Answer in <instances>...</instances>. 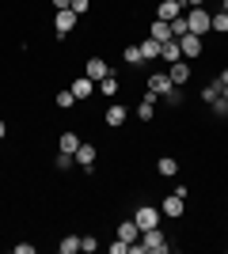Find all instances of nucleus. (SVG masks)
<instances>
[{
	"label": "nucleus",
	"mask_w": 228,
	"mask_h": 254,
	"mask_svg": "<svg viewBox=\"0 0 228 254\" xmlns=\"http://www.w3.org/2000/svg\"><path fill=\"white\" fill-rule=\"evenodd\" d=\"M160 212H163V216H171V220H179V216H183V212H186V201H183V197H179V193H171V197H163Z\"/></svg>",
	"instance_id": "nucleus-8"
},
{
	"label": "nucleus",
	"mask_w": 228,
	"mask_h": 254,
	"mask_svg": "<svg viewBox=\"0 0 228 254\" xmlns=\"http://www.w3.org/2000/svg\"><path fill=\"white\" fill-rule=\"evenodd\" d=\"M4 137H8V126H4V122H0V140H4Z\"/></svg>",
	"instance_id": "nucleus-38"
},
{
	"label": "nucleus",
	"mask_w": 228,
	"mask_h": 254,
	"mask_svg": "<svg viewBox=\"0 0 228 254\" xmlns=\"http://www.w3.org/2000/svg\"><path fill=\"white\" fill-rule=\"evenodd\" d=\"M76 19H80V15H76L73 8H65V11H54V34H57V38H65V34L76 27Z\"/></svg>",
	"instance_id": "nucleus-4"
},
{
	"label": "nucleus",
	"mask_w": 228,
	"mask_h": 254,
	"mask_svg": "<svg viewBox=\"0 0 228 254\" xmlns=\"http://www.w3.org/2000/svg\"><path fill=\"white\" fill-rule=\"evenodd\" d=\"M213 31L228 34V11H217V15H213Z\"/></svg>",
	"instance_id": "nucleus-29"
},
{
	"label": "nucleus",
	"mask_w": 228,
	"mask_h": 254,
	"mask_svg": "<svg viewBox=\"0 0 228 254\" xmlns=\"http://www.w3.org/2000/svg\"><path fill=\"white\" fill-rule=\"evenodd\" d=\"M73 159H76L84 171H91V163H95V144H84V140H80V148L73 152Z\"/></svg>",
	"instance_id": "nucleus-11"
},
{
	"label": "nucleus",
	"mask_w": 228,
	"mask_h": 254,
	"mask_svg": "<svg viewBox=\"0 0 228 254\" xmlns=\"http://www.w3.org/2000/svg\"><path fill=\"white\" fill-rule=\"evenodd\" d=\"M209 106H213V114H217V118H228V99H225V95H221V99H213Z\"/></svg>",
	"instance_id": "nucleus-30"
},
{
	"label": "nucleus",
	"mask_w": 228,
	"mask_h": 254,
	"mask_svg": "<svg viewBox=\"0 0 228 254\" xmlns=\"http://www.w3.org/2000/svg\"><path fill=\"white\" fill-rule=\"evenodd\" d=\"M103 122H107L110 129H118L122 122H126V106H122V103H110V110H107V118H103Z\"/></svg>",
	"instance_id": "nucleus-17"
},
{
	"label": "nucleus",
	"mask_w": 228,
	"mask_h": 254,
	"mask_svg": "<svg viewBox=\"0 0 228 254\" xmlns=\"http://www.w3.org/2000/svg\"><path fill=\"white\" fill-rule=\"evenodd\" d=\"M186 23H190V34L213 31V15H209L206 8H190V11H186Z\"/></svg>",
	"instance_id": "nucleus-2"
},
{
	"label": "nucleus",
	"mask_w": 228,
	"mask_h": 254,
	"mask_svg": "<svg viewBox=\"0 0 228 254\" xmlns=\"http://www.w3.org/2000/svg\"><path fill=\"white\" fill-rule=\"evenodd\" d=\"M65 8H73V0H54V11H65Z\"/></svg>",
	"instance_id": "nucleus-35"
},
{
	"label": "nucleus",
	"mask_w": 228,
	"mask_h": 254,
	"mask_svg": "<svg viewBox=\"0 0 228 254\" xmlns=\"http://www.w3.org/2000/svg\"><path fill=\"white\" fill-rule=\"evenodd\" d=\"M163 103H167V106H179V103H183V91H179V87H171V91H163Z\"/></svg>",
	"instance_id": "nucleus-28"
},
{
	"label": "nucleus",
	"mask_w": 228,
	"mask_h": 254,
	"mask_svg": "<svg viewBox=\"0 0 228 254\" xmlns=\"http://www.w3.org/2000/svg\"><path fill=\"white\" fill-rule=\"evenodd\" d=\"M11 251H15V254H34V243H15Z\"/></svg>",
	"instance_id": "nucleus-34"
},
{
	"label": "nucleus",
	"mask_w": 228,
	"mask_h": 254,
	"mask_svg": "<svg viewBox=\"0 0 228 254\" xmlns=\"http://www.w3.org/2000/svg\"><path fill=\"white\" fill-rule=\"evenodd\" d=\"M171 76H167V72H152L149 76V91H156V95H163V91H171Z\"/></svg>",
	"instance_id": "nucleus-12"
},
{
	"label": "nucleus",
	"mask_w": 228,
	"mask_h": 254,
	"mask_svg": "<svg viewBox=\"0 0 228 254\" xmlns=\"http://www.w3.org/2000/svg\"><path fill=\"white\" fill-rule=\"evenodd\" d=\"M186 8H206V0H183Z\"/></svg>",
	"instance_id": "nucleus-36"
},
{
	"label": "nucleus",
	"mask_w": 228,
	"mask_h": 254,
	"mask_svg": "<svg viewBox=\"0 0 228 254\" xmlns=\"http://www.w3.org/2000/svg\"><path fill=\"white\" fill-rule=\"evenodd\" d=\"M156 91H145V99H141V106H137V114H141V122H149L152 114H156Z\"/></svg>",
	"instance_id": "nucleus-14"
},
{
	"label": "nucleus",
	"mask_w": 228,
	"mask_h": 254,
	"mask_svg": "<svg viewBox=\"0 0 228 254\" xmlns=\"http://www.w3.org/2000/svg\"><path fill=\"white\" fill-rule=\"evenodd\" d=\"M95 91H99V95H107V99H114V95H118V76H114V72L103 76V80L95 84Z\"/></svg>",
	"instance_id": "nucleus-15"
},
{
	"label": "nucleus",
	"mask_w": 228,
	"mask_h": 254,
	"mask_svg": "<svg viewBox=\"0 0 228 254\" xmlns=\"http://www.w3.org/2000/svg\"><path fill=\"white\" fill-rule=\"evenodd\" d=\"M73 103H76V95H73V91H57V95H54V106H57V110H69Z\"/></svg>",
	"instance_id": "nucleus-25"
},
{
	"label": "nucleus",
	"mask_w": 228,
	"mask_h": 254,
	"mask_svg": "<svg viewBox=\"0 0 228 254\" xmlns=\"http://www.w3.org/2000/svg\"><path fill=\"white\" fill-rule=\"evenodd\" d=\"M186 31H190V23H186V15H179V19H171V34H175V38H183Z\"/></svg>",
	"instance_id": "nucleus-27"
},
{
	"label": "nucleus",
	"mask_w": 228,
	"mask_h": 254,
	"mask_svg": "<svg viewBox=\"0 0 228 254\" xmlns=\"http://www.w3.org/2000/svg\"><path fill=\"white\" fill-rule=\"evenodd\" d=\"M217 80H221V87H228V68H225V72L217 76Z\"/></svg>",
	"instance_id": "nucleus-37"
},
{
	"label": "nucleus",
	"mask_w": 228,
	"mask_h": 254,
	"mask_svg": "<svg viewBox=\"0 0 228 254\" xmlns=\"http://www.w3.org/2000/svg\"><path fill=\"white\" fill-rule=\"evenodd\" d=\"M149 34L156 38V42H171V38H175V34H171V23H163V19H152Z\"/></svg>",
	"instance_id": "nucleus-13"
},
{
	"label": "nucleus",
	"mask_w": 228,
	"mask_h": 254,
	"mask_svg": "<svg viewBox=\"0 0 228 254\" xmlns=\"http://www.w3.org/2000/svg\"><path fill=\"white\" fill-rule=\"evenodd\" d=\"M57 148L61 152H76L80 148V137H76V133H61V137H57Z\"/></svg>",
	"instance_id": "nucleus-22"
},
{
	"label": "nucleus",
	"mask_w": 228,
	"mask_h": 254,
	"mask_svg": "<svg viewBox=\"0 0 228 254\" xmlns=\"http://www.w3.org/2000/svg\"><path fill=\"white\" fill-rule=\"evenodd\" d=\"M57 251H61V254H76V251H80V235H65V239L57 243Z\"/></svg>",
	"instance_id": "nucleus-24"
},
{
	"label": "nucleus",
	"mask_w": 228,
	"mask_h": 254,
	"mask_svg": "<svg viewBox=\"0 0 228 254\" xmlns=\"http://www.w3.org/2000/svg\"><path fill=\"white\" fill-rule=\"evenodd\" d=\"M160 216H163L160 209H152V205H141V209L133 212V224H137L141 232H149V228H160Z\"/></svg>",
	"instance_id": "nucleus-3"
},
{
	"label": "nucleus",
	"mask_w": 228,
	"mask_h": 254,
	"mask_svg": "<svg viewBox=\"0 0 228 254\" xmlns=\"http://www.w3.org/2000/svg\"><path fill=\"white\" fill-rule=\"evenodd\" d=\"M221 95H225V99H228V87H225V91H221Z\"/></svg>",
	"instance_id": "nucleus-40"
},
{
	"label": "nucleus",
	"mask_w": 228,
	"mask_h": 254,
	"mask_svg": "<svg viewBox=\"0 0 228 254\" xmlns=\"http://www.w3.org/2000/svg\"><path fill=\"white\" fill-rule=\"evenodd\" d=\"M160 57L163 61H183V50H179V38H171V42L160 46Z\"/></svg>",
	"instance_id": "nucleus-18"
},
{
	"label": "nucleus",
	"mask_w": 228,
	"mask_h": 254,
	"mask_svg": "<svg viewBox=\"0 0 228 254\" xmlns=\"http://www.w3.org/2000/svg\"><path fill=\"white\" fill-rule=\"evenodd\" d=\"M221 91H225V87H221V80H209V84L202 87V99H206V103H213V99H221Z\"/></svg>",
	"instance_id": "nucleus-23"
},
{
	"label": "nucleus",
	"mask_w": 228,
	"mask_h": 254,
	"mask_svg": "<svg viewBox=\"0 0 228 254\" xmlns=\"http://www.w3.org/2000/svg\"><path fill=\"white\" fill-rule=\"evenodd\" d=\"M80 251H84V254L99 251V239H91V235H84V239H80Z\"/></svg>",
	"instance_id": "nucleus-31"
},
{
	"label": "nucleus",
	"mask_w": 228,
	"mask_h": 254,
	"mask_svg": "<svg viewBox=\"0 0 228 254\" xmlns=\"http://www.w3.org/2000/svg\"><path fill=\"white\" fill-rule=\"evenodd\" d=\"M160 46H163V42H156V38L149 34V38L141 42V53H145V61H156V57H160Z\"/></svg>",
	"instance_id": "nucleus-20"
},
{
	"label": "nucleus",
	"mask_w": 228,
	"mask_h": 254,
	"mask_svg": "<svg viewBox=\"0 0 228 254\" xmlns=\"http://www.w3.org/2000/svg\"><path fill=\"white\" fill-rule=\"evenodd\" d=\"M84 76H87V80H95V84H99L103 76H110V64L103 61V57H91V61H87V68H84Z\"/></svg>",
	"instance_id": "nucleus-9"
},
{
	"label": "nucleus",
	"mask_w": 228,
	"mask_h": 254,
	"mask_svg": "<svg viewBox=\"0 0 228 254\" xmlns=\"http://www.w3.org/2000/svg\"><path fill=\"white\" fill-rule=\"evenodd\" d=\"M179 50H183V57H202V34L186 31L183 38H179Z\"/></svg>",
	"instance_id": "nucleus-7"
},
{
	"label": "nucleus",
	"mask_w": 228,
	"mask_h": 254,
	"mask_svg": "<svg viewBox=\"0 0 228 254\" xmlns=\"http://www.w3.org/2000/svg\"><path fill=\"white\" fill-rule=\"evenodd\" d=\"M69 91H73L76 99H91V95H95V80H87V76H76Z\"/></svg>",
	"instance_id": "nucleus-10"
},
{
	"label": "nucleus",
	"mask_w": 228,
	"mask_h": 254,
	"mask_svg": "<svg viewBox=\"0 0 228 254\" xmlns=\"http://www.w3.org/2000/svg\"><path fill=\"white\" fill-rule=\"evenodd\" d=\"M122 61H126V64H133V68H137V64H145V53H141V46H126Z\"/></svg>",
	"instance_id": "nucleus-21"
},
{
	"label": "nucleus",
	"mask_w": 228,
	"mask_h": 254,
	"mask_svg": "<svg viewBox=\"0 0 228 254\" xmlns=\"http://www.w3.org/2000/svg\"><path fill=\"white\" fill-rule=\"evenodd\" d=\"M167 76H171V84H175V87H183L186 80L194 76V72H190V61H186V57H183V61H171V68H167Z\"/></svg>",
	"instance_id": "nucleus-6"
},
{
	"label": "nucleus",
	"mask_w": 228,
	"mask_h": 254,
	"mask_svg": "<svg viewBox=\"0 0 228 254\" xmlns=\"http://www.w3.org/2000/svg\"><path fill=\"white\" fill-rule=\"evenodd\" d=\"M73 163H76V159H73V152H57V156H54V167H57V171H69Z\"/></svg>",
	"instance_id": "nucleus-26"
},
{
	"label": "nucleus",
	"mask_w": 228,
	"mask_h": 254,
	"mask_svg": "<svg viewBox=\"0 0 228 254\" xmlns=\"http://www.w3.org/2000/svg\"><path fill=\"white\" fill-rule=\"evenodd\" d=\"M87 8H91V0H73V11H76V15H87Z\"/></svg>",
	"instance_id": "nucleus-33"
},
{
	"label": "nucleus",
	"mask_w": 228,
	"mask_h": 254,
	"mask_svg": "<svg viewBox=\"0 0 228 254\" xmlns=\"http://www.w3.org/2000/svg\"><path fill=\"white\" fill-rule=\"evenodd\" d=\"M110 254H130V243H126V239H114V243H110Z\"/></svg>",
	"instance_id": "nucleus-32"
},
{
	"label": "nucleus",
	"mask_w": 228,
	"mask_h": 254,
	"mask_svg": "<svg viewBox=\"0 0 228 254\" xmlns=\"http://www.w3.org/2000/svg\"><path fill=\"white\" fill-rule=\"evenodd\" d=\"M183 0H160V4H156V19H163V23H171V19H179V15H183Z\"/></svg>",
	"instance_id": "nucleus-5"
},
{
	"label": "nucleus",
	"mask_w": 228,
	"mask_h": 254,
	"mask_svg": "<svg viewBox=\"0 0 228 254\" xmlns=\"http://www.w3.org/2000/svg\"><path fill=\"white\" fill-rule=\"evenodd\" d=\"M221 11H228V0H221Z\"/></svg>",
	"instance_id": "nucleus-39"
},
{
	"label": "nucleus",
	"mask_w": 228,
	"mask_h": 254,
	"mask_svg": "<svg viewBox=\"0 0 228 254\" xmlns=\"http://www.w3.org/2000/svg\"><path fill=\"white\" fill-rule=\"evenodd\" d=\"M156 171H160L163 179H171V175H179V159H175V156H163L160 163H156Z\"/></svg>",
	"instance_id": "nucleus-19"
},
{
	"label": "nucleus",
	"mask_w": 228,
	"mask_h": 254,
	"mask_svg": "<svg viewBox=\"0 0 228 254\" xmlns=\"http://www.w3.org/2000/svg\"><path fill=\"white\" fill-rule=\"evenodd\" d=\"M141 247H145V254H167V251H171V243H167V235H163L160 228L141 232Z\"/></svg>",
	"instance_id": "nucleus-1"
},
{
	"label": "nucleus",
	"mask_w": 228,
	"mask_h": 254,
	"mask_svg": "<svg viewBox=\"0 0 228 254\" xmlns=\"http://www.w3.org/2000/svg\"><path fill=\"white\" fill-rule=\"evenodd\" d=\"M118 239H126V243H137V239H141V228H137L133 220H122V224H118Z\"/></svg>",
	"instance_id": "nucleus-16"
}]
</instances>
